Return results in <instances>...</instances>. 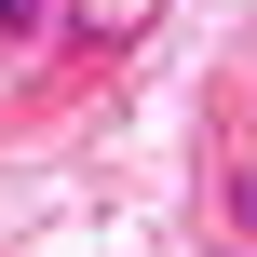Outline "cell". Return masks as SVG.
<instances>
[{"label":"cell","instance_id":"6da1fadb","mask_svg":"<svg viewBox=\"0 0 257 257\" xmlns=\"http://www.w3.org/2000/svg\"><path fill=\"white\" fill-rule=\"evenodd\" d=\"M41 27H54V0H0V54H27Z\"/></svg>","mask_w":257,"mask_h":257},{"label":"cell","instance_id":"7a4b0ae2","mask_svg":"<svg viewBox=\"0 0 257 257\" xmlns=\"http://www.w3.org/2000/svg\"><path fill=\"white\" fill-rule=\"evenodd\" d=\"M230 244H257V163H230Z\"/></svg>","mask_w":257,"mask_h":257},{"label":"cell","instance_id":"3957f363","mask_svg":"<svg viewBox=\"0 0 257 257\" xmlns=\"http://www.w3.org/2000/svg\"><path fill=\"white\" fill-rule=\"evenodd\" d=\"M95 14H136V0H95Z\"/></svg>","mask_w":257,"mask_h":257},{"label":"cell","instance_id":"277c9868","mask_svg":"<svg viewBox=\"0 0 257 257\" xmlns=\"http://www.w3.org/2000/svg\"><path fill=\"white\" fill-rule=\"evenodd\" d=\"M230 257H257V244H230Z\"/></svg>","mask_w":257,"mask_h":257}]
</instances>
